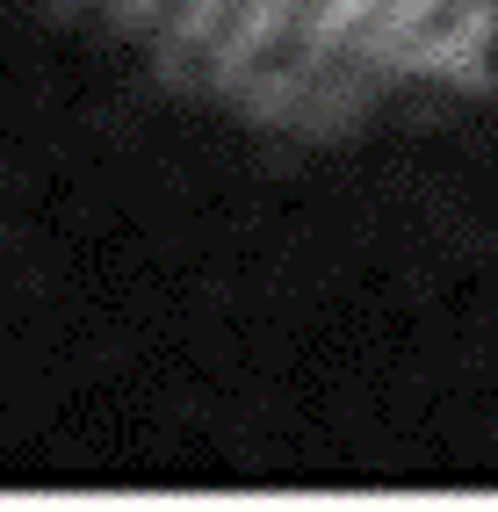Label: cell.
Segmentation results:
<instances>
[{
  "label": "cell",
  "instance_id": "1",
  "mask_svg": "<svg viewBox=\"0 0 498 512\" xmlns=\"http://www.w3.org/2000/svg\"><path fill=\"white\" fill-rule=\"evenodd\" d=\"M159 51L239 94H318L347 65L434 44L462 0H109Z\"/></svg>",
  "mask_w": 498,
  "mask_h": 512
}]
</instances>
